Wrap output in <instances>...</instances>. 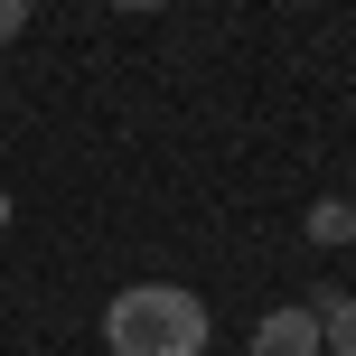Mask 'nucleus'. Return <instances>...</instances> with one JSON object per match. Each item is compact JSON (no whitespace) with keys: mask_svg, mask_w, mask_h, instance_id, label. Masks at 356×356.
<instances>
[{"mask_svg":"<svg viewBox=\"0 0 356 356\" xmlns=\"http://www.w3.org/2000/svg\"><path fill=\"white\" fill-rule=\"evenodd\" d=\"M356 234V207L347 197H319V207H309V244H347Z\"/></svg>","mask_w":356,"mask_h":356,"instance_id":"7ed1b4c3","label":"nucleus"},{"mask_svg":"<svg viewBox=\"0 0 356 356\" xmlns=\"http://www.w3.org/2000/svg\"><path fill=\"white\" fill-rule=\"evenodd\" d=\"M319 328H328V347H338V356H356V291H347V300H338V309H328V319H319Z\"/></svg>","mask_w":356,"mask_h":356,"instance_id":"20e7f679","label":"nucleus"},{"mask_svg":"<svg viewBox=\"0 0 356 356\" xmlns=\"http://www.w3.org/2000/svg\"><path fill=\"white\" fill-rule=\"evenodd\" d=\"M113 10H160V0H113Z\"/></svg>","mask_w":356,"mask_h":356,"instance_id":"423d86ee","label":"nucleus"},{"mask_svg":"<svg viewBox=\"0 0 356 356\" xmlns=\"http://www.w3.org/2000/svg\"><path fill=\"white\" fill-rule=\"evenodd\" d=\"M0 225H10V188H0Z\"/></svg>","mask_w":356,"mask_h":356,"instance_id":"0eeeda50","label":"nucleus"},{"mask_svg":"<svg viewBox=\"0 0 356 356\" xmlns=\"http://www.w3.org/2000/svg\"><path fill=\"white\" fill-rule=\"evenodd\" d=\"M29 10H38V0H0V47H10V38L29 29Z\"/></svg>","mask_w":356,"mask_h":356,"instance_id":"39448f33","label":"nucleus"},{"mask_svg":"<svg viewBox=\"0 0 356 356\" xmlns=\"http://www.w3.org/2000/svg\"><path fill=\"white\" fill-rule=\"evenodd\" d=\"M104 347L113 356H207V300L178 282H141L104 309Z\"/></svg>","mask_w":356,"mask_h":356,"instance_id":"f257e3e1","label":"nucleus"},{"mask_svg":"<svg viewBox=\"0 0 356 356\" xmlns=\"http://www.w3.org/2000/svg\"><path fill=\"white\" fill-rule=\"evenodd\" d=\"M328 347V328H319V309H272V319H253V347L244 356H319Z\"/></svg>","mask_w":356,"mask_h":356,"instance_id":"f03ea898","label":"nucleus"}]
</instances>
